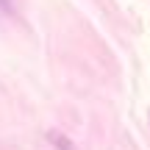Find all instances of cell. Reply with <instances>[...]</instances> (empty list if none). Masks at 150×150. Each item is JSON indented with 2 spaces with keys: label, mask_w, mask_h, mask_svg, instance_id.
I'll use <instances>...</instances> for the list:
<instances>
[{
  "label": "cell",
  "mask_w": 150,
  "mask_h": 150,
  "mask_svg": "<svg viewBox=\"0 0 150 150\" xmlns=\"http://www.w3.org/2000/svg\"><path fill=\"white\" fill-rule=\"evenodd\" d=\"M0 11L3 14H17V0H0Z\"/></svg>",
  "instance_id": "obj_1"
}]
</instances>
